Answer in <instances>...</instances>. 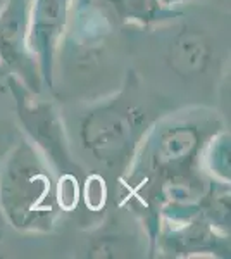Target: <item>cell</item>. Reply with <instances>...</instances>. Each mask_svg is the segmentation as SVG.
Instances as JSON below:
<instances>
[{
	"mask_svg": "<svg viewBox=\"0 0 231 259\" xmlns=\"http://www.w3.org/2000/svg\"><path fill=\"white\" fill-rule=\"evenodd\" d=\"M114 31V21L99 0H71L54 66V80L61 78L56 85L61 97L91 102L119 89L124 76L117 78Z\"/></svg>",
	"mask_w": 231,
	"mask_h": 259,
	"instance_id": "1",
	"label": "cell"
},
{
	"mask_svg": "<svg viewBox=\"0 0 231 259\" xmlns=\"http://www.w3.org/2000/svg\"><path fill=\"white\" fill-rule=\"evenodd\" d=\"M155 119L136 73L128 69L119 89L88 102L78 116V147L95 166L119 180Z\"/></svg>",
	"mask_w": 231,
	"mask_h": 259,
	"instance_id": "2",
	"label": "cell"
},
{
	"mask_svg": "<svg viewBox=\"0 0 231 259\" xmlns=\"http://www.w3.org/2000/svg\"><path fill=\"white\" fill-rule=\"evenodd\" d=\"M0 212L24 235L52 233L62 212L56 173L23 135L0 161Z\"/></svg>",
	"mask_w": 231,
	"mask_h": 259,
	"instance_id": "3",
	"label": "cell"
},
{
	"mask_svg": "<svg viewBox=\"0 0 231 259\" xmlns=\"http://www.w3.org/2000/svg\"><path fill=\"white\" fill-rule=\"evenodd\" d=\"M6 85L14 102L16 118L24 139L31 142L45 157L57 180L73 178L83 183L85 173L76 161L69 132L56 104L43 99L41 94L28 90L14 76H6Z\"/></svg>",
	"mask_w": 231,
	"mask_h": 259,
	"instance_id": "4",
	"label": "cell"
},
{
	"mask_svg": "<svg viewBox=\"0 0 231 259\" xmlns=\"http://www.w3.org/2000/svg\"><path fill=\"white\" fill-rule=\"evenodd\" d=\"M174 31L164 36L162 62L183 85H200L219 69V47L209 30L187 19L173 21Z\"/></svg>",
	"mask_w": 231,
	"mask_h": 259,
	"instance_id": "5",
	"label": "cell"
},
{
	"mask_svg": "<svg viewBox=\"0 0 231 259\" xmlns=\"http://www.w3.org/2000/svg\"><path fill=\"white\" fill-rule=\"evenodd\" d=\"M31 0H4L0 6V69L35 94H43L40 69L28 47Z\"/></svg>",
	"mask_w": 231,
	"mask_h": 259,
	"instance_id": "6",
	"label": "cell"
},
{
	"mask_svg": "<svg viewBox=\"0 0 231 259\" xmlns=\"http://www.w3.org/2000/svg\"><path fill=\"white\" fill-rule=\"evenodd\" d=\"M71 0H31L28 14V47L40 69L43 89L54 92L56 52L69 19Z\"/></svg>",
	"mask_w": 231,
	"mask_h": 259,
	"instance_id": "7",
	"label": "cell"
},
{
	"mask_svg": "<svg viewBox=\"0 0 231 259\" xmlns=\"http://www.w3.org/2000/svg\"><path fill=\"white\" fill-rule=\"evenodd\" d=\"M85 256L91 259L142 257L150 256L149 239L145 233H138L126 227L123 218H109L95 230L88 239Z\"/></svg>",
	"mask_w": 231,
	"mask_h": 259,
	"instance_id": "8",
	"label": "cell"
},
{
	"mask_svg": "<svg viewBox=\"0 0 231 259\" xmlns=\"http://www.w3.org/2000/svg\"><path fill=\"white\" fill-rule=\"evenodd\" d=\"M102 6L114 21L121 26L136 28H159L173 23L184 14L181 7L164 6L159 0H104Z\"/></svg>",
	"mask_w": 231,
	"mask_h": 259,
	"instance_id": "9",
	"label": "cell"
},
{
	"mask_svg": "<svg viewBox=\"0 0 231 259\" xmlns=\"http://www.w3.org/2000/svg\"><path fill=\"white\" fill-rule=\"evenodd\" d=\"M231 137L226 128L217 130L216 133L207 140L205 147L202 150V171L211 180L221 183L231 182Z\"/></svg>",
	"mask_w": 231,
	"mask_h": 259,
	"instance_id": "10",
	"label": "cell"
},
{
	"mask_svg": "<svg viewBox=\"0 0 231 259\" xmlns=\"http://www.w3.org/2000/svg\"><path fill=\"white\" fill-rule=\"evenodd\" d=\"M159 2H162L164 6H171V7H179L181 4H187L188 0H159Z\"/></svg>",
	"mask_w": 231,
	"mask_h": 259,
	"instance_id": "11",
	"label": "cell"
}]
</instances>
